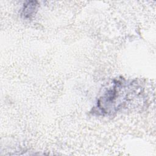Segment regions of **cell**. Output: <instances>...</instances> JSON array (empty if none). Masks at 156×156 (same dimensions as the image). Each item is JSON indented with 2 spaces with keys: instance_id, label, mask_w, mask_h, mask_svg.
Masks as SVG:
<instances>
[{
  "instance_id": "cell-1",
  "label": "cell",
  "mask_w": 156,
  "mask_h": 156,
  "mask_svg": "<svg viewBox=\"0 0 156 156\" xmlns=\"http://www.w3.org/2000/svg\"><path fill=\"white\" fill-rule=\"evenodd\" d=\"M141 87L133 80L123 77L113 79L103 90L93 108L98 115H111L129 107L135 98L143 97Z\"/></svg>"
},
{
  "instance_id": "cell-2",
  "label": "cell",
  "mask_w": 156,
  "mask_h": 156,
  "mask_svg": "<svg viewBox=\"0 0 156 156\" xmlns=\"http://www.w3.org/2000/svg\"><path fill=\"white\" fill-rule=\"evenodd\" d=\"M38 7V2L35 1H29L24 3L21 9V15L23 18L31 19L36 13Z\"/></svg>"
}]
</instances>
